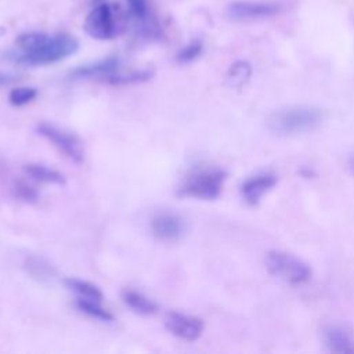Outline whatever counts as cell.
<instances>
[{
	"label": "cell",
	"instance_id": "1",
	"mask_svg": "<svg viewBox=\"0 0 354 354\" xmlns=\"http://www.w3.org/2000/svg\"><path fill=\"white\" fill-rule=\"evenodd\" d=\"M77 48L79 41L66 33L25 32L17 37L15 48L8 50L4 58L17 65L44 66L71 57Z\"/></svg>",
	"mask_w": 354,
	"mask_h": 354
},
{
	"label": "cell",
	"instance_id": "2",
	"mask_svg": "<svg viewBox=\"0 0 354 354\" xmlns=\"http://www.w3.org/2000/svg\"><path fill=\"white\" fill-rule=\"evenodd\" d=\"M328 113L315 105H289L271 112L266 124L277 136H297L317 130Z\"/></svg>",
	"mask_w": 354,
	"mask_h": 354
},
{
	"label": "cell",
	"instance_id": "3",
	"mask_svg": "<svg viewBox=\"0 0 354 354\" xmlns=\"http://www.w3.org/2000/svg\"><path fill=\"white\" fill-rule=\"evenodd\" d=\"M225 178V171L217 167L195 169L184 177L177 194L183 198L213 201L220 196Z\"/></svg>",
	"mask_w": 354,
	"mask_h": 354
},
{
	"label": "cell",
	"instance_id": "4",
	"mask_svg": "<svg viewBox=\"0 0 354 354\" xmlns=\"http://www.w3.org/2000/svg\"><path fill=\"white\" fill-rule=\"evenodd\" d=\"M268 272L289 285H301L311 278L310 266L292 253L270 250L264 259Z\"/></svg>",
	"mask_w": 354,
	"mask_h": 354
},
{
	"label": "cell",
	"instance_id": "5",
	"mask_svg": "<svg viewBox=\"0 0 354 354\" xmlns=\"http://www.w3.org/2000/svg\"><path fill=\"white\" fill-rule=\"evenodd\" d=\"M37 133L46 138L59 153L72 160L76 165L84 162V148L80 138L62 127H58L53 123L41 122L36 126Z\"/></svg>",
	"mask_w": 354,
	"mask_h": 354
},
{
	"label": "cell",
	"instance_id": "6",
	"mask_svg": "<svg viewBox=\"0 0 354 354\" xmlns=\"http://www.w3.org/2000/svg\"><path fill=\"white\" fill-rule=\"evenodd\" d=\"M283 4L274 0H236L227 6V17L232 21H260L279 15Z\"/></svg>",
	"mask_w": 354,
	"mask_h": 354
},
{
	"label": "cell",
	"instance_id": "7",
	"mask_svg": "<svg viewBox=\"0 0 354 354\" xmlns=\"http://www.w3.org/2000/svg\"><path fill=\"white\" fill-rule=\"evenodd\" d=\"M86 33L97 40H109L118 33L113 8L108 3L95 4L84 19Z\"/></svg>",
	"mask_w": 354,
	"mask_h": 354
},
{
	"label": "cell",
	"instance_id": "8",
	"mask_svg": "<svg viewBox=\"0 0 354 354\" xmlns=\"http://www.w3.org/2000/svg\"><path fill=\"white\" fill-rule=\"evenodd\" d=\"M165 328L173 336L184 342H195L203 333V321L195 315L169 311L165 317Z\"/></svg>",
	"mask_w": 354,
	"mask_h": 354
},
{
	"label": "cell",
	"instance_id": "9",
	"mask_svg": "<svg viewBox=\"0 0 354 354\" xmlns=\"http://www.w3.org/2000/svg\"><path fill=\"white\" fill-rule=\"evenodd\" d=\"M127 8L137 32L145 37L158 39L162 36V28L156 18L151 14L148 0H126Z\"/></svg>",
	"mask_w": 354,
	"mask_h": 354
},
{
	"label": "cell",
	"instance_id": "10",
	"mask_svg": "<svg viewBox=\"0 0 354 354\" xmlns=\"http://www.w3.org/2000/svg\"><path fill=\"white\" fill-rule=\"evenodd\" d=\"M149 228L156 239L163 242H174L183 235L184 223L176 213L162 212L151 218Z\"/></svg>",
	"mask_w": 354,
	"mask_h": 354
},
{
	"label": "cell",
	"instance_id": "11",
	"mask_svg": "<svg viewBox=\"0 0 354 354\" xmlns=\"http://www.w3.org/2000/svg\"><path fill=\"white\" fill-rule=\"evenodd\" d=\"M277 184V176L271 171H260L254 176L248 177L241 185V195L243 201L250 205L256 206L260 199L267 194L270 189L274 188Z\"/></svg>",
	"mask_w": 354,
	"mask_h": 354
},
{
	"label": "cell",
	"instance_id": "12",
	"mask_svg": "<svg viewBox=\"0 0 354 354\" xmlns=\"http://www.w3.org/2000/svg\"><path fill=\"white\" fill-rule=\"evenodd\" d=\"M120 61L118 57H108L95 62L80 65L71 72L73 79H101L105 80L109 75L119 71Z\"/></svg>",
	"mask_w": 354,
	"mask_h": 354
},
{
	"label": "cell",
	"instance_id": "13",
	"mask_svg": "<svg viewBox=\"0 0 354 354\" xmlns=\"http://www.w3.org/2000/svg\"><path fill=\"white\" fill-rule=\"evenodd\" d=\"M325 344L335 354H354V339L340 326H329L325 330Z\"/></svg>",
	"mask_w": 354,
	"mask_h": 354
},
{
	"label": "cell",
	"instance_id": "14",
	"mask_svg": "<svg viewBox=\"0 0 354 354\" xmlns=\"http://www.w3.org/2000/svg\"><path fill=\"white\" fill-rule=\"evenodd\" d=\"M123 303L140 315H152L158 310V304L144 293L134 289H124L122 292Z\"/></svg>",
	"mask_w": 354,
	"mask_h": 354
},
{
	"label": "cell",
	"instance_id": "15",
	"mask_svg": "<svg viewBox=\"0 0 354 354\" xmlns=\"http://www.w3.org/2000/svg\"><path fill=\"white\" fill-rule=\"evenodd\" d=\"M24 173L35 180V181H39V183H44V184H53V185H64L65 184V176L50 167V166H46V165H41V163H28L24 166Z\"/></svg>",
	"mask_w": 354,
	"mask_h": 354
},
{
	"label": "cell",
	"instance_id": "16",
	"mask_svg": "<svg viewBox=\"0 0 354 354\" xmlns=\"http://www.w3.org/2000/svg\"><path fill=\"white\" fill-rule=\"evenodd\" d=\"M153 76L152 69H134L129 72H122L120 69L109 75L104 82L112 86H129L148 82Z\"/></svg>",
	"mask_w": 354,
	"mask_h": 354
},
{
	"label": "cell",
	"instance_id": "17",
	"mask_svg": "<svg viewBox=\"0 0 354 354\" xmlns=\"http://www.w3.org/2000/svg\"><path fill=\"white\" fill-rule=\"evenodd\" d=\"M64 283L69 290H72L76 295V297L87 299V300H98V301H102L104 299L100 288L88 281L71 277V278H66Z\"/></svg>",
	"mask_w": 354,
	"mask_h": 354
},
{
	"label": "cell",
	"instance_id": "18",
	"mask_svg": "<svg viewBox=\"0 0 354 354\" xmlns=\"http://www.w3.org/2000/svg\"><path fill=\"white\" fill-rule=\"evenodd\" d=\"M76 307L79 311L86 314L90 318H94L101 322H111L113 321V315L109 310H106L101 301L98 300H87V299H80L77 297L75 301Z\"/></svg>",
	"mask_w": 354,
	"mask_h": 354
},
{
	"label": "cell",
	"instance_id": "19",
	"mask_svg": "<svg viewBox=\"0 0 354 354\" xmlns=\"http://www.w3.org/2000/svg\"><path fill=\"white\" fill-rule=\"evenodd\" d=\"M250 75H252L250 64L241 59V61H235L230 66L225 80L230 87H241L250 79Z\"/></svg>",
	"mask_w": 354,
	"mask_h": 354
},
{
	"label": "cell",
	"instance_id": "20",
	"mask_svg": "<svg viewBox=\"0 0 354 354\" xmlns=\"http://www.w3.org/2000/svg\"><path fill=\"white\" fill-rule=\"evenodd\" d=\"M26 270L28 272L37 278V279H50L54 275V268L51 267V264H48L44 259L37 257V256H30L26 259L25 261Z\"/></svg>",
	"mask_w": 354,
	"mask_h": 354
},
{
	"label": "cell",
	"instance_id": "21",
	"mask_svg": "<svg viewBox=\"0 0 354 354\" xmlns=\"http://www.w3.org/2000/svg\"><path fill=\"white\" fill-rule=\"evenodd\" d=\"M37 97V90L30 86H19L10 91L8 102L12 106H24Z\"/></svg>",
	"mask_w": 354,
	"mask_h": 354
},
{
	"label": "cell",
	"instance_id": "22",
	"mask_svg": "<svg viewBox=\"0 0 354 354\" xmlns=\"http://www.w3.org/2000/svg\"><path fill=\"white\" fill-rule=\"evenodd\" d=\"M203 51V44L199 40H194L191 43H188L187 46H184L183 48H180L176 54V59L180 64H189L192 61H195L196 58L201 57Z\"/></svg>",
	"mask_w": 354,
	"mask_h": 354
},
{
	"label": "cell",
	"instance_id": "23",
	"mask_svg": "<svg viewBox=\"0 0 354 354\" xmlns=\"http://www.w3.org/2000/svg\"><path fill=\"white\" fill-rule=\"evenodd\" d=\"M15 194L19 199L25 201V202H36L39 199V194L35 188H32L30 185H28L24 181H18L15 184Z\"/></svg>",
	"mask_w": 354,
	"mask_h": 354
},
{
	"label": "cell",
	"instance_id": "24",
	"mask_svg": "<svg viewBox=\"0 0 354 354\" xmlns=\"http://www.w3.org/2000/svg\"><path fill=\"white\" fill-rule=\"evenodd\" d=\"M15 79H17V76H15L14 73L0 71V87H1V86H7V84L15 82Z\"/></svg>",
	"mask_w": 354,
	"mask_h": 354
},
{
	"label": "cell",
	"instance_id": "25",
	"mask_svg": "<svg viewBox=\"0 0 354 354\" xmlns=\"http://www.w3.org/2000/svg\"><path fill=\"white\" fill-rule=\"evenodd\" d=\"M348 167H350V170L354 173V155H351L350 159H348Z\"/></svg>",
	"mask_w": 354,
	"mask_h": 354
}]
</instances>
